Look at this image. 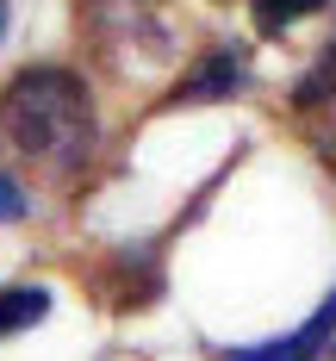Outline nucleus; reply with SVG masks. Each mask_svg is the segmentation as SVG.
I'll list each match as a JSON object with an SVG mask.
<instances>
[{
	"label": "nucleus",
	"mask_w": 336,
	"mask_h": 361,
	"mask_svg": "<svg viewBox=\"0 0 336 361\" xmlns=\"http://www.w3.org/2000/svg\"><path fill=\"white\" fill-rule=\"evenodd\" d=\"M0 137L37 162H81L94 149V94L75 69L32 63L0 94Z\"/></svg>",
	"instance_id": "obj_1"
},
{
	"label": "nucleus",
	"mask_w": 336,
	"mask_h": 361,
	"mask_svg": "<svg viewBox=\"0 0 336 361\" xmlns=\"http://www.w3.org/2000/svg\"><path fill=\"white\" fill-rule=\"evenodd\" d=\"M243 87V56L237 50H206L193 69H187V81L168 94V106H193V100H230Z\"/></svg>",
	"instance_id": "obj_2"
},
{
	"label": "nucleus",
	"mask_w": 336,
	"mask_h": 361,
	"mask_svg": "<svg viewBox=\"0 0 336 361\" xmlns=\"http://www.w3.org/2000/svg\"><path fill=\"white\" fill-rule=\"evenodd\" d=\"M330 330H336V293L305 318V330L280 336V343H261V349H243V355H230V361H318V349L330 343Z\"/></svg>",
	"instance_id": "obj_3"
},
{
	"label": "nucleus",
	"mask_w": 336,
	"mask_h": 361,
	"mask_svg": "<svg viewBox=\"0 0 336 361\" xmlns=\"http://www.w3.org/2000/svg\"><path fill=\"white\" fill-rule=\"evenodd\" d=\"M324 100H336V37L318 50V63L299 75V87H293V112H318Z\"/></svg>",
	"instance_id": "obj_4"
},
{
	"label": "nucleus",
	"mask_w": 336,
	"mask_h": 361,
	"mask_svg": "<svg viewBox=\"0 0 336 361\" xmlns=\"http://www.w3.org/2000/svg\"><path fill=\"white\" fill-rule=\"evenodd\" d=\"M44 312H50V293H44V287H13V293H0V336L32 330Z\"/></svg>",
	"instance_id": "obj_5"
},
{
	"label": "nucleus",
	"mask_w": 336,
	"mask_h": 361,
	"mask_svg": "<svg viewBox=\"0 0 336 361\" xmlns=\"http://www.w3.org/2000/svg\"><path fill=\"white\" fill-rule=\"evenodd\" d=\"M330 0H256V32L261 37H280L293 32L299 19H311V13H324Z\"/></svg>",
	"instance_id": "obj_6"
},
{
	"label": "nucleus",
	"mask_w": 336,
	"mask_h": 361,
	"mask_svg": "<svg viewBox=\"0 0 336 361\" xmlns=\"http://www.w3.org/2000/svg\"><path fill=\"white\" fill-rule=\"evenodd\" d=\"M311 118V144H318V156L330 162V175H336V100H324L318 112H305Z\"/></svg>",
	"instance_id": "obj_7"
},
{
	"label": "nucleus",
	"mask_w": 336,
	"mask_h": 361,
	"mask_svg": "<svg viewBox=\"0 0 336 361\" xmlns=\"http://www.w3.org/2000/svg\"><path fill=\"white\" fill-rule=\"evenodd\" d=\"M13 218H25V193L13 175H0V224H13Z\"/></svg>",
	"instance_id": "obj_8"
},
{
	"label": "nucleus",
	"mask_w": 336,
	"mask_h": 361,
	"mask_svg": "<svg viewBox=\"0 0 336 361\" xmlns=\"http://www.w3.org/2000/svg\"><path fill=\"white\" fill-rule=\"evenodd\" d=\"M0 37H6V0H0Z\"/></svg>",
	"instance_id": "obj_9"
}]
</instances>
